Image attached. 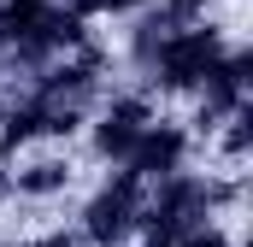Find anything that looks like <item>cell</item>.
I'll list each match as a JSON object with an SVG mask.
<instances>
[{"label": "cell", "instance_id": "52a82bcc", "mask_svg": "<svg viewBox=\"0 0 253 247\" xmlns=\"http://www.w3.org/2000/svg\"><path fill=\"white\" fill-rule=\"evenodd\" d=\"M83 18H124V12H141L147 0H71Z\"/></svg>", "mask_w": 253, "mask_h": 247}, {"label": "cell", "instance_id": "ba28073f", "mask_svg": "<svg viewBox=\"0 0 253 247\" xmlns=\"http://www.w3.org/2000/svg\"><path fill=\"white\" fill-rule=\"evenodd\" d=\"M165 6H171V12H177V18H194V12H206V6H212V0H165Z\"/></svg>", "mask_w": 253, "mask_h": 247}, {"label": "cell", "instance_id": "5b68a950", "mask_svg": "<svg viewBox=\"0 0 253 247\" xmlns=\"http://www.w3.org/2000/svg\"><path fill=\"white\" fill-rule=\"evenodd\" d=\"M147 124H153V100H147V94H112V100L100 106V118H94V153H100L106 165H118Z\"/></svg>", "mask_w": 253, "mask_h": 247}, {"label": "cell", "instance_id": "3957f363", "mask_svg": "<svg viewBox=\"0 0 253 247\" xmlns=\"http://www.w3.org/2000/svg\"><path fill=\"white\" fill-rule=\"evenodd\" d=\"M248 71H253L248 47H230L224 59L200 77V88H194V94H200V106H194V129H200V135H212L224 112H236V106L248 100Z\"/></svg>", "mask_w": 253, "mask_h": 247}, {"label": "cell", "instance_id": "8992f818", "mask_svg": "<svg viewBox=\"0 0 253 247\" xmlns=\"http://www.w3.org/2000/svg\"><path fill=\"white\" fill-rule=\"evenodd\" d=\"M65 188H71V159L65 153H42V159L12 171V194H24V200H47V194H65Z\"/></svg>", "mask_w": 253, "mask_h": 247}, {"label": "cell", "instance_id": "277c9868", "mask_svg": "<svg viewBox=\"0 0 253 247\" xmlns=\"http://www.w3.org/2000/svg\"><path fill=\"white\" fill-rule=\"evenodd\" d=\"M189 129L183 124H171V118H153L141 135H135V147H129L118 165H129L135 177H147V183H159V177H171V171H183L189 165Z\"/></svg>", "mask_w": 253, "mask_h": 247}, {"label": "cell", "instance_id": "7a4b0ae2", "mask_svg": "<svg viewBox=\"0 0 253 247\" xmlns=\"http://www.w3.org/2000/svg\"><path fill=\"white\" fill-rule=\"evenodd\" d=\"M141 200H147V177L118 165L94 188V200L83 206V242L88 247H124L135 236V224H141Z\"/></svg>", "mask_w": 253, "mask_h": 247}, {"label": "cell", "instance_id": "6da1fadb", "mask_svg": "<svg viewBox=\"0 0 253 247\" xmlns=\"http://www.w3.org/2000/svg\"><path fill=\"white\" fill-rule=\"evenodd\" d=\"M224 53H230V41H224L218 24H177V30L153 47V59L141 65V71H147L165 94H194L200 77L224 59Z\"/></svg>", "mask_w": 253, "mask_h": 247}]
</instances>
